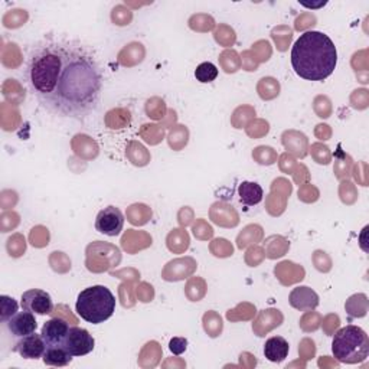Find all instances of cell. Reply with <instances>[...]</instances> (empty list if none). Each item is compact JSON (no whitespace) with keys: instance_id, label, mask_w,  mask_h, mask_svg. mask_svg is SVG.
Listing matches in <instances>:
<instances>
[{"instance_id":"16","label":"cell","mask_w":369,"mask_h":369,"mask_svg":"<svg viewBox=\"0 0 369 369\" xmlns=\"http://www.w3.org/2000/svg\"><path fill=\"white\" fill-rule=\"evenodd\" d=\"M16 313H18L16 300L9 296H0V319H2V322L6 323Z\"/></svg>"},{"instance_id":"7","label":"cell","mask_w":369,"mask_h":369,"mask_svg":"<svg viewBox=\"0 0 369 369\" xmlns=\"http://www.w3.org/2000/svg\"><path fill=\"white\" fill-rule=\"evenodd\" d=\"M20 306L23 310H28L36 314H49L54 310V303L49 294L39 288H32L25 291L20 299Z\"/></svg>"},{"instance_id":"4","label":"cell","mask_w":369,"mask_h":369,"mask_svg":"<svg viewBox=\"0 0 369 369\" xmlns=\"http://www.w3.org/2000/svg\"><path fill=\"white\" fill-rule=\"evenodd\" d=\"M333 356L342 363H359L369 355V339L363 329L349 325L337 330L332 340Z\"/></svg>"},{"instance_id":"5","label":"cell","mask_w":369,"mask_h":369,"mask_svg":"<svg viewBox=\"0 0 369 369\" xmlns=\"http://www.w3.org/2000/svg\"><path fill=\"white\" fill-rule=\"evenodd\" d=\"M94 345H95V340L92 335H90L87 329L77 328V326L69 328V332L62 342V347L72 356L88 355L90 352H92Z\"/></svg>"},{"instance_id":"6","label":"cell","mask_w":369,"mask_h":369,"mask_svg":"<svg viewBox=\"0 0 369 369\" xmlns=\"http://www.w3.org/2000/svg\"><path fill=\"white\" fill-rule=\"evenodd\" d=\"M125 227V216L116 207L102 209L95 219V230L109 237H117Z\"/></svg>"},{"instance_id":"1","label":"cell","mask_w":369,"mask_h":369,"mask_svg":"<svg viewBox=\"0 0 369 369\" xmlns=\"http://www.w3.org/2000/svg\"><path fill=\"white\" fill-rule=\"evenodd\" d=\"M25 81L48 113L84 120L100 104L104 77L90 48L77 41L48 39L29 51Z\"/></svg>"},{"instance_id":"15","label":"cell","mask_w":369,"mask_h":369,"mask_svg":"<svg viewBox=\"0 0 369 369\" xmlns=\"http://www.w3.org/2000/svg\"><path fill=\"white\" fill-rule=\"evenodd\" d=\"M218 77V68L211 62H202L195 69V78L202 84L215 81Z\"/></svg>"},{"instance_id":"12","label":"cell","mask_w":369,"mask_h":369,"mask_svg":"<svg viewBox=\"0 0 369 369\" xmlns=\"http://www.w3.org/2000/svg\"><path fill=\"white\" fill-rule=\"evenodd\" d=\"M288 342L281 336L270 337L264 345V355L270 362H283L288 356Z\"/></svg>"},{"instance_id":"3","label":"cell","mask_w":369,"mask_h":369,"mask_svg":"<svg viewBox=\"0 0 369 369\" xmlns=\"http://www.w3.org/2000/svg\"><path fill=\"white\" fill-rule=\"evenodd\" d=\"M76 309L85 322L100 325L114 314L116 298L106 286H92L78 294Z\"/></svg>"},{"instance_id":"11","label":"cell","mask_w":369,"mask_h":369,"mask_svg":"<svg viewBox=\"0 0 369 369\" xmlns=\"http://www.w3.org/2000/svg\"><path fill=\"white\" fill-rule=\"evenodd\" d=\"M288 302L294 309L309 310L319 305V296L309 287H298L290 293Z\"/></svg>"},{"instance_id":"14","label":"cell","mask_w":369,"mask_h":369,"mask_svg":"<svg viewBox=\"0 0 369 369\" xmlns=\"http://www.w3.org/2000/svg\"><path fill=\"white\" fill-rule=\"evenodd\" d=\"M72 355L67 352V349L61 345L58 347H46V351L42 356L43 363L48 366H67L72 362Z\"/></svg>"},{"instance_id":"8","label":"cell","mask_w":369,"mask_h":369,"mask_svg":"<svg viewBox=\"0 0 369 369\" xmlns=\"http://www.w3.org/2000/svg\"><path fill=\"white\" fill-rule=\"evenodd\" d=\"M16 354H19L25 359H39L43 356L46 351V343L42 335L31 333L20 337L13 348Z\"/></svg>"},{"instance_id":"2","label":"cell","mask_w":369,"mask_h":369,"mask_svg":"<svg viewBox=\"0 0 369 369\" xmlns=\"http://www.w3.org/2000/svg\"><path fill=\"white\" fill-rule=\"evenodd\" d=\"M336 64V46L322 32H306L293 45L291 65L294 72L303 80L325 81L333 74Z\"/></svg>"},{"instance_id":"17","label":"cell","mask_w":369,"mask_h":369,"mask_svg":"<svg viewBox=\"0 0 369 369\" xmlns=\"http://www.w3.org/2000/svg\"><path fill=\"white\" fill-rule=\"evenodd\" d=\"M186 345H188V342L186 339H181V337H176V339H172L170 340V351L176 354V355H181L183 351H186Z\"/></svg>"},{"instance_id":"10","label":"cell","mask_w":369,"mask_h":369,"mask_svg":"<svg viewBox=\"0 0 369 369\" xmlns=\"http://www.w3.org/2000/svg\"><path fill=\"white\" fill-rule=\"evenodd\" d=\"M69 332V326L65 321L62 319H51V321H48L43 328H42V337L46 343V347H62V342L65 339V336Z\"/></svg>"},{"instance_id":"13","label":"cell","mask_w":369,"mask_h":369,"mask_svg":"<svg viewBox=\"0 0 369 369\" xmlns=\"http://www.w3.org/2000/svg\"><path fill=\"white\" fill-rule=\"evenodd\" d=\"M263 188L256 182H242L238 186V196L242 205L254 207L263 201Z\"/></svg>"},{"instance_id":"9","label":"cell","mask_w":369,"mask_h":369,"mask_svg":"<svg viewBox=\"0 0 369 369\" xmlns=\"http://www.w3.org/2000/svg\"><path fill=\"white\" fill-rule=\"evenodd\" d=\"M6 325H8L9 332L16 337H23L27 335H31L38 328L35 313L28 312V310H23V312L13 314L6 322Z\"/></svg>"}]
</instances>
